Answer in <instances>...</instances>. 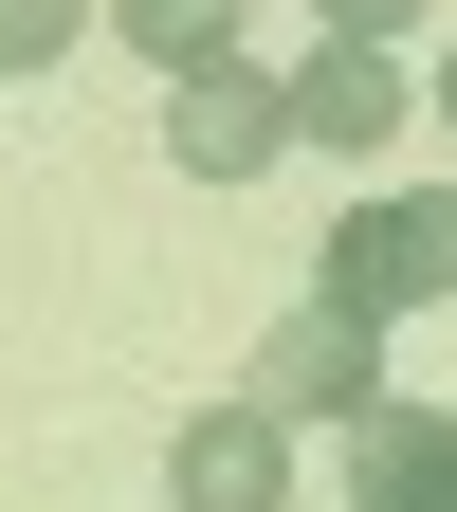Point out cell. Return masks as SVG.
<instances>
[{"label":"cell","instance_id":"10","mask_svg":"<svg viewBox=\"0 0 457 512\" xmlns=\"http://www.w3.org/2000/svg\"><path fill=\"white\" fill-rule=\"evenodd\" d=\"M439 128H457V55H439Z\"/></svg>","mask_w":457,"mask_h":512},{"label":"cell","instance_id":"3","mask_svg":"<svg viewBox=\"0 0 457 512\" xmlns=\"http://www.w3.org/2000/svg\"><path fill=\"white\" fill-rule=\"evenodd\" d=\"M421 128V92H403V55L384 37H311V74H293V147H330V165H366V147H403Z\"/></svg>","mask_w":457,"mask_h":512},{"label":"cell","instance_id":"7","mask_svg":"<svg viewBox=\"0 0 457 512\" xmlns=\"http://www.w3.org/2000/svg\"><path fill=\"white\" fill-rule=\"evenodd\" d=\"M128 19V55H147V74L183 92V74H238V0H110Z\"/></svg>","mask_w":457,"mask_h":512},{"label":"cell","instance_id":"6","mask_svg":"<svg viewBox=\"0 0 457 512\" xmlns=\"http://www.w3.org/2000/svg\"><path fill=\"white\" fill-rule=\"evenodd\" d=\"M348 512H457V421L439 403H366L348 421Z\"/></svg>","mask_w":457,"mask_h":512},{"label":"cell","instance_id":"5","mask_svg":"<svg viewBox=\"0 0 457 512\" xmlns=\"http://www.w3.org/2000/svg\"><path fill=\"white\" fill-rule=\"evenodd\" d=\"M165 147H183V183H256L293 147V74H183L165 92Z\"/></svg>","mask_w":457,"mask_h":512},{"label":"cell","instance_id":"4","mask_svg":"<svg viewBox=\"0 0 457 512\" xmlns=\"http://www.w3.org/2000/svg\"><path fill=\"white\" fill-rule=\"evenodd\" d=\"M165 494L183 512H293V421L275 403H202L165 439Z\"/></svg>","mask_w":457,"mask_h":512},{"label":"cell","instance_id":"8","mask_svg":"<svg viewBox=\"0 0 457 512\" xmlns=\"http://www.w3.org/2000/svg\"><path fill=\"white\" fill-rule=\"evenodd\" d=\"M74 37H92V0H0V74H55Z\"/></svg>","mask_w":457,"mask_h":512},{"label":"cell","instance_id":"2","mask_svg":"<svg viewBox=\"0 0 457 512\" xmlns=\"http://www.w3.org/2000/svg\"><path fill=\"white\" fill-rule=\"evenodd\" d=\"M238 403H275L293 439H311V421H330V439H348V421L384 403V330H366V311H330V293H311V311H293V330H275V348H256V384H238Z\"/></svg>","mask_w":457,"mask_h":512},{"label":"cell","instance_id":"9","mask_svg":"<svg viewBox=\"0 0 457 512\" xmlns=\"http://www.w3.org/2000/svg\"><path fill=\"white\" fill-rule=\"evenodd\" d=\"M421 19V0H330V37H403Z\"/></svg>","mask_w":457,"mask_h":512},{"label":"cell","instance_id":"1","mask_svg":"<svg viewBox=\"0 0 457 512\" xmlns=\"http://www.w3.org/2000/svg\"><path fill=\"white\" fill-rule=\"evenodd\" d=\"M311 293H330V311H366V330H384V311H439V293H457V183L348 202V220H330V275H311Z\"/></svg>","mask_w":457,"mask_h":512}]
</instances>
